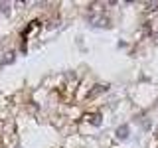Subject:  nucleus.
Instances as JSON below:
<instances>
[{"instance_id": "obj_1", "label": "nucleus", "mask_w": 158, "mask_h": 148, "mask_svg": "<svg viewBox=\"0 0 158 148\" xmlns=\"http://www.w3.org/2000/svg\"><path fill=\"white\" fill-rule=\"evenodd\" d=\"M118 136H121V138L127 136V126H121V128H118Z\"/></svg>"}]
</instances>
